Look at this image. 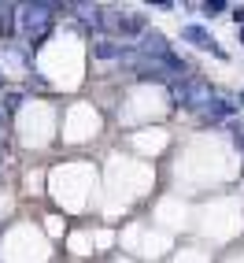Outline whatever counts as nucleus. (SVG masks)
<instances>
[{
	"label": "nucleus",
	"instance_id": "1",
	"mask_svg": "<svg viewBox=\"0 0 244 263\" xmlns=\"http://www.w3.org/2000/svg\"><path fill=\"white\" fill-rule=\"evenodd\" d=\"M56 8H59V4H48V0H37V4H19V23H23V30H26L30 45H41L48 33H52Z\"/></svg>",
	"mask_w": 244,
	"mask_h": 263
},
{
	"label": "nucleus",
	"instance_id": "2",
	"mask_svg": "<svg viewBox=\"0 0 244 263\" xmlns=\"http://www.w3.org/2000/svg\"><path fill=\"white\" fill-rule=\"evenodd\" d=\"M170 97H174V104H200L204 108L211 100V89H207L204 78H181V82L170 85Z\"/></svg>",
	"mask_w": 244,
	"mask_h": 263
},
{
	"label": "nucleus",
	"instance_id": "3",
	"mask_svg": "<svg viewBox=\"0 0 244 263\" xmlns=\"http://www.w3.org/2000/svg\"><path fill=\"white\" fill-rule=\"evenodd\" d=\"M141 56H148V60H155V63H167L174 52H170V45H167L163 33L152 30V33H145V37H141Z\"/></svg>",
	"mask_w": 244,
	"mask_h": 263
},
{
	"label": "nucleus",
	"instance_id": "4",
	"mask_svg": "<svg viewBox=\"0 0 244 263\" xmlns=\"http://www.w3.org/2000/svg\"><path fill=\"white\" fill-rule=\"evenodd\" d=\"M15 19H19V4H0V37H11L15 33Z\"/></svg>",
	"mask_w": 244,
	"mask_h": 263
},
{
	"label": "nucleus",
	"instance_id": "5",
	"mask_svg": "<svg viewBox=\"0 0 244 263\" xmlns=\"http://www.w3.org/2000/svg\"><path fill=\"white\" fill-rule=\"evenodd\" d=\"M118 30H122V33H141V30H145V19H141V15H122V19H118Z\"/></svg>",
	"mask_w": 244,
	"mask_h": 263
},
{
	"label": "nucleus",
	"instance_id": "6",
	"mask_svg": "<svg viewBox=\"0 0 244 263\" xmlns=\"http://www.w3.org/2000/svg\"><path fill=\"white\" fill-rule=\"evenodd\" d=\"M185 41H193V45H200V48H215L211 41H207V33H204L200 26H189V30H185Z\"/></svg>",
	"mask_w": 244,
	"mask_h": 263
},
{
	"label": "nucleus",
	"instance_id": "7",
	"mask_svg": "<svg viewBox=\"0 0 244 263\" xmlns=\"http://www.w3.org/2000/svg\"><path fill=\"white\" fill-rule=\"evenodd\" d=\"M200 111H204V115H211V119H222L226 111H230V104H222V100H207Z\"/></svg>",
	"mask_w": 244,
	"mask_h": 263
},
{
	"label": "nucleus",
	"instance_id": "8",
	"mask_svg": "<svg viewBox=\"0 0 244 263\" xmlns=\"http://www.w3.org/2000/svg\"><path fill=\"white\" fill-rule=\"evenodd\" d=\"M93 56H100V60H111V56H122V52H118L111 41H96V45H93Z\"/></svg>",
	"mask_w": 244,
	"mask_h": 263
},
{
	"label": "nucleus",
	"instance_id": "9",
	"mask_svg": "<svg viewBox=\"0 0 244 263\" xmlns=\"http://www.w3.org/2000/svg\"><path fill=\"white\" fill-rule=\"evenodd\" d=\"M226 8H230L226 0H207V4H204V15H211V19H215V15H222Z\"/></svg>",
	"mask_w": 244,
	"mask_h": 263
},
{
	"label": "nucleus",
	"instance_id": "10",
	"mask_svg": "<svg viewBox=\"0 0 244 263\" xmlns=\"http://www.w3.org/2000/svg\"><path fill=\"white\" fill-rule=\"evenodd\" d=\"M230 130H233V141L244 148V122H230Z\"/></svg>",
	"mask_w": 244,
	"mask_h": 263
},
{
	"label": "nucleus",
	"instance_id": "11",
	"mask_svg": "<svg viewBox=\"0 0 244 263\" xmlns=\"http://www.w3.org/2000/svg\"><path fill=\"white\" fill-rule=\"evenodd\" d=\"M233 23H237V26H244V8H237V11H233Z\"/></svg>",
	"mask_w": 244,
	"mask_h": 263
},
{
	"label": "nucleus",
	"instance_id": "12",
	"mask_svg": "<svg viewBox=\"0 0 244 263\" xmlns=\"http://www.w3.org/2000/svg\"><path fill=\"white\" fill-rule=\"evenodd\" d=\"M240 41H244V30H240Z\"/></svg>",
	"mask_w": 244,
	"mask_h": 263
}]
</instances>
